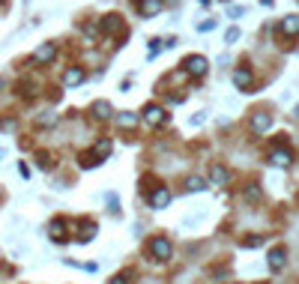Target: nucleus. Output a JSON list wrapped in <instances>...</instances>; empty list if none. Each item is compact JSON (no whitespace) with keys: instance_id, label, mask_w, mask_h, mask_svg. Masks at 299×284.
Returning a JSON list of instances; mask_svg holds the SVG:
<instances>
[{"instance_id":"19","label":"nucleus","mask_w":299,"mask_h":284,"mask_svg":"<svg viewBox=\"0 0 299 284\" xmlns=\"http://www.w3.org/2000/svg\"><path fill=\"white\" fill-rule=\"evenodd\" d=\"M63 231H66V225L57 219V222L51 225V240H57V243H60V240H63Z\"/></svg>"},{"instance_id":"21","label":"nucleus","mask_w":299,"mask_h":284,"mask_svg":"<svg viewBox=\"0 0 299 284\" xmlns=\"http://www.w3.org/2000/svg\"><path fill=\"white\" fill-rule=\"evenodd\" d=\"M240 39V27H228V33H225V42H237Z\"/></svg>"},{"instance_id":"5","label":"nucleus","mask_w":299,"mask_h":284,"mask_svg":"<svg viewBox=\"0 0 299 284\" xmlns=\"http://www.w3.org/2000/svg\"><path fill=\"white\" fill-rule=\"evenodd\" d=\"M147 201H150V207H153V210H162V207H168V204H171V192H168V189H156V192H150V198H147Z\"/></svg>"},{"instance_id":"24","label":"nucleus","mask_w":299,"mask_h":284,"mask_svg":"<svg viewBox=\"0 0 299 284\" xmlns=\"http://www.w3.org/2000/svg\"><path fill=\"white\" fill-rule=\"evenodd\" d=\"M108 284H129V279H126V276H114Z\"/></svg>"},{"instance_id":"9","label":"nucleus","mask_w":299,"mask_h":284,"mask_svg":"<svg viewBox=\"0 0 299 284\" xmlns=\"http://www.w3.org/2000/svg\"><path fill=\"white\" fill-rule=\"evenodd\" d=\"M81 81H84V69H81V66H72V69L63 72V84H66V87H75V84H81Z\"/></svg>"},{"instance_id":"4","label":"nucleus","mask_w":299,"mask_h":284,"mask_svg":"<svg viewBox=\"0 0 299 284\" xmlns=\"http://www.w3.org/2000/svg\"><path fill=\"white\" fill-rule=\"evenodd\" d=\"M144 123H147V126H159V123H165V108H159V105H147V108H144Z\"/></svg>"},{"instance_id":"25","label":"nucleus","mask_w":299,"mask_h":284,"mask_svg":"<svg viewBox=\"0 0 299 284\" xmlns=\"http://www.w3.org/2000/svg\"><path fill=\"white\" fill-rule=\"evenodd\" d=\"M216 27V21H204V24H198V30H213Z\"/></svg>"},{"instance_id":"16","label":"nucleus","mask_w":299,"mask_h":284,"mask_svg":"<svg viewBox=\"0 0 299 284\" xmlns=\"http://www.w3.org/2000/svg\"><path fill=\"white\" fill-rule=\"evenodd\" d=\"M159 9H162V0H141V3H138V12H141V15H156Z\"/></svg>"},{"instance_id":"11","label":"nucleus","mask_w":299,"mask_h":284,"mask_svg":"<svg viewBox=\"0 0 299 284\" xmlns=\"http://www.w3.org/2000/svg\"><path fill=\"white\" fill-rule=\"evenodd\" d=\"M90 111H93V117H96V120H108V117L114 114V111H111V102H105V99L93 102V108H90Z\"/></svg>"},{"instance_id":"13","label":"nucleus","mask_w":299,"mask_h":284,"mask_svg":"<svg viewBox=\"0 0 299 284\" xmlns=\"http://www.w3.org/2000/svg\"><path fill=\"white\" fill-rule=\"evenodd\" d=\"M102 27L108 33H123V24H120V15H105L102 18Z\"/></svg>"},{"instance_id":"18","label":"nucleus","mask_w":299,"mask_h":284,"mask_svg":"<svg viewBox=\"0 0 299 284\" xmlns=\"http://www.w3.org/2000/svg\"><path fill=\"white\" fill-rule=\"evenodd\" d=\"M186 189H189V192H201V189H207V180H201V177H189V180H186Z\"/></svg>"},{"instance_id":"3","label":"nucleus","mask_w":299,"mask_h":284,"mask_svg":"<svg viewBox=\"0 0 299 284\" xmlns=\"http://www.w3.org/2000/svg\"><path fill=\"white\" fill-rule=\"evenodd\" d=\"M108 153H111V138H102V141L96 144V150H93V156H84V162H81V165H84V168H87V165H99L96 159H105Z\"/></svg>"},{"instance_id":"12","label":"nucleus","mask_w":299,"mask_h":284,"mask_svg":"<svg viewBox=\"0 0 299 284\" xmlns=\"http://www.w3.org/2000/svg\"><path fill=\"white\" fill-rule=\"evenodd\" d=\"M234 84H237L240 90H249V87H252V72H249V69H234Z\"/></svg>"},{"instance_id":"6","label":"nucleus","mask_w":299,"mask_h":284,"mask_svg":"<svg viewBox=\"0 0 299 284\" xmlns=\"http://www.w3.org/2000/svg\"><path fill=\"white\" fill-rule=\"evenodd\" d=\"M285 264H288V252L279 246V249H273L270 252V270L273 273H279V270H285Z\"/></svg>"},{"instance_id":"17","label":"nucleus","mask_w":299,"mask_h":284,"mask_svg":"<svg viewBox=\"0 0 299 284\" xmlns=\"http://www.w3.org/2000/svg\"><path fill=\"white\" fill-rule=\"evenodd\" d=\"M117 123H120L123 129H132V126L138 123V114H132V111H123V114H117Z\"/></svg>"},{"instance_id":"8","label":"nucleus","mask_w":299,"mask_h":284,"mask_svg":"<svg viewBox=\"0 0 299 284\" xmlns=\"http://www.w3.org/2000/svg\"><path fill=\"white\" fill-rule=\"evenodd\" d=\"M270 162H273L276 168H288V165L294 162V156H291V150L282 147V150H273V153H270Z\"/></svg>"},{"instance_id":"7","label":"nucleus","mask_w":299,"mask_h":284,"mask_svg":"<svg viewBox=\"0 0 299 284\" xmlns=\"http://www.w3.org/2000/svg\"><path fill=\"white\" fill-rule=\"evenodd\" d=\"M54 54H57V48H54V42H45L42 48H36V54H33V60H36V63H51V60H54Z\"/></svg>"},{"instance_id":"20","label":"nucleus","mask_w":299,"mask_h":284,"mask_svg":"<svg viewBox=\"0 0 299 284\" xmlns=\"http://www.w3.org/2000/svg\"><path fill=\"white\" fill-rule=\"evenodd\" d=\"M243 246H246V249H258V246H264V237H246Z\"/></svg>"},{"instance_id":"10","label":"nucleus","mask_w":299,"mask_h":284,"mask_svg":"<svg viewBox=\"0 0 299 284\" xmlns=\"http://www.w3.org/2000/svg\"><path fill=\"white\" fill-rule=\"evenodd\" d=\"M279 30H282L285 36H297V33H299V15H288V18H282Z\"/></svg>"},{"instance_id":"15","label":"nucleus","mask_w":299,"mask_h":284,"mask_svg":"<svg viewBox=\"0 0 299 284\" xmlns=\"http://www.w3.org/2000/svg\"><path fill=\"white\" fill-rule=\"evenodd\" d=\"M228 180H231V177H228V171H225L222 165H216V168L210 171V183H213V186H225Z\"/></svg>"},{"instance_id":"14","label":"nucleus","mask_w":299,"mask_h":284,"mask_svg":"<svg viewBox=\"0 0 299 284\" xmlns=\"http://www.w3.org/2000/svg\"><path fill=\"white\" fill-rule=\"evenodd\" d=\"M270 123H273L270 114H255V117H252V129H255V132H267Z\"/></svg>"},{"instance_id":"23","label":"nucleus","mask_w":299,"mask_h":284,"mask_svg":"<svg viewBox=\"0 0 299 284\" xmlns=\"http://www.w3.org/2000/svg\"><path fill=\"white\" fill-rule=\"evenodd\" d=\"M237 15H243V9H240V6H231V9H228V18H237Z\"/></svg>"},{"instance_id":"1","label":"nucleus","mask_w":299,"mask_h":284,"mask_svg":"<svg viewBox=\"0 0 299 284\" xmlns=\"http://www.w3.org/2000/svg\"><path fill=\"white\" fill-rule=\"evenodd\" d=\"M171 240H165V237H153L150 240V255L156 258V261H168L171 258Z\"/></svg>"},{"instance_id":"26","label":"nucleus","mask_w":299,"mask_h":284,"mask_svg":"<svg viewBox=\"0 0 299 284\" xmlns=\"http://www.w3.org/2000/svg\"><path fill=\"white\" fill-rule=\"evenodd\" d=\"M297 120H299V105H297Z\"/></svg>"},{"instance_id":"2","label":"nucleus","mask_w":299,"mask_h":284,"mask_svg":"<svg viewBox=\"0 0 299 284\" xmlns=\"http://www.w3.org/2000/svg\"><path fill=\"white\" fill-rule=\"evenodd\" d=\"M207 57H201V54H192L189 60H186V72L189 75H195V78H201V75H207Z\"/></svg>"},{"instance_id":"22","label":"nucleus","mask_w":299,"mask_h":284,"mask_svg":"<svg viewBox=\"0 0 299 284\" xmlns=\"http://www.w3.org/2000/svg\"><path fill=\"white\" fill-rule=\"evenodd\" d=\"M246 198H249V201H261V189H258V186H252V189L246 192Z\"/></svg>"}]
</instances>
